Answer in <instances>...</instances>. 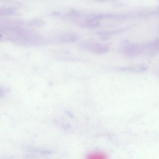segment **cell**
Segmentation results:
<instances>
[{"mask_svg": "<svg viewBox=\"0 0 159 159\" xmlns=\"http://www.w3.org/2000/svg\"><path fill=\"white\" fill-rule=\"evenodd\" d=\"M0 37H1V35H0Z\"/></svg>", "mask_w": 159, "mask_h": 159, "instance_id": "obj_2", "label": "cell"}, {"mask_svg": "<svg viewBox=\"0 0 159 159\" xmlns=\"http://www.w3.org/2000/svg\"><path fill=\"white\" fill-rule=\"evenodd\" d=\"M3 92L2 89H0V96L3 95Z\"/></svg>", "mask_w": 159, "mask_h": 159, "instance_id": "obj_1", "label": "cell"}]
</instances>
